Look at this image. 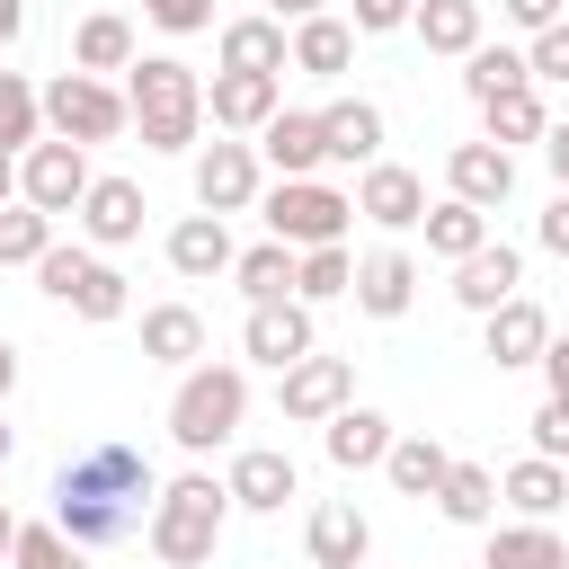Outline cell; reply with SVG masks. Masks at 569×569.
Here are the masks:
<instances>
[{"label":"cell","instance_id":"cell-29","mask_svg":"<svg viewBox=\"0 0 569 569\" xmlns=\"http://www.w3.org/2000/svg\"><path fill=\"white\" fill-rule=\"evenodd\" d=\"M347 62H356V27H347V18H329V9H320V18H293V71L338 80Z\"/></svg>","mask_w":569,"mask_h":569},{"label":"cell","instance_id":"cell-37","mask_svg":"<svg viewBox=\"0 0 569 569\" xmlns=\"http://www.w3.org/2000/svg\"><path fill=\"white\" fill-rule=\"evenodd\" d=\"M533 71H525V53L516 44H471L462 53V98L480 107V98H498V89H525Z\"/></svg>","mask_w":569,"mask_h":569},{"label":"cell","instance_id":"cell-30","mask_svg":"<svg viewBox=\"0 0 569 569\" xmlns=\"http://www.w3.org/2000/svg\"><path fill=\"white\" fill-rule=\"evenodd\" d=\"M436 516H445V525H489V516H498V471H489V462H445Z\"/></svg>","mask_w":569,"mask_h":569},{"label":"cell","instance_id":"cell-49","mask_svg":"<svg viewBox=\"0 0 569 569\" xmlns=\"http://www.w3.org/2000/svg\"><path fill=\"white\" fill-rule=\"evenodd\" d=\"M507 18L533 36V27H551V18H560V0H507Z\"/></svg>","mask_w":569,"mask_h":569},{"label":"cell","instance_id":"cell-46","mask_svg":"<svg viewBox=\"0 0 569 569\" xmlns=\"http://www.w3.org/2000/svg\"><path fill=\"white\" fill-rule=\"evenodd\" d=\"M533 240H542L551 258H569V187H551V204H542V222H533Z\"/></svg>","mask_w":569,"mask_h":569},{"label":"cell","instance_id":"cell-21","mask_svg":"<svg viewBox=\"0 0 569 569\" xmlns=\"http://www.w3.org/2000/svg\"><path fill=\"white\" fill-rule=\"evenodd\" d=\"M391 436H400V427H391L382 409H365V400H347L338 418H320V445H329L338 471H373V462L391 453Z\"/></svg>","mask_w":569,"mask_h":569},{"label":"cell","instance_id":"cell-44","mask_svg":"<svg viewBox=\"0 0 569 569\" xmlns=\"http://www.w3.org/2000/svg\"><path fill=\"white\" fill-rule=\"evenodd\" d=\"M533 453L569 462V400H542V409H533Z\"/></svg>","mask_w":569,"mask_h":569},{"label":"cell","instance_id":"cell-11","mask_svg":"<svg viewBox=\"0 0 569 569\" xmlns=\"http://www.w3.org/2000/svg\"><path fill=\"white\" fill-rule=\"evenodd\" d=\"M311 347H320V329H311V302H302V293H284V302H249V320H240V356H249V365L284 373V365L311 356Z\"/></svg>","mask_w":569,"mask_h":569},{"label":"cell","instance_id":"cell-8","mask_svg":"<svg viewBox=\"0 0 569 569\" xmlns=\"http://www.w3.org/2000/svg\"><path fill=\"white\" fill-rule=\"evenodd\" d=\"M18 196H27L36 213H53V222H62V213H80V196H89V151H80V142H62V133H53V142L36 133V142L18 151Z\"/></svg>","mask_w":569,"mask_h":569},{"label":"cell","instance_id":"cell-2","mask_svg":"<svg viewBox=\"0 0 569 569\" xmlns=\"http://www.w3.org/2000/svg\"><path fill=\"white\" fill-rule=\"evenodd\" d=\"M222 525H231V489L213 471H178V480H160L142 542H151L160 569H204L222 551Z\"/></svg>","mask_w":569,"mask_h":569},{"label":"cell","instance_id":"cell-18","mask_svg":"<svg viewBox=\"0 0 569 569\" xmlns=\"http://www.w3.org/2000/svg\"><path fill=\"white\" fill-rule=\"evenodd\" d=\"M258 160H267L276 178H320V169H329V151H320V116L276 107V116L258 124Z\"/></svg>","mask_w":569,"mask_h":569},{"label":"cell","instance_id":"cell-5","mask_svg":"<svg viewBox=\"0 0 569 569\" xmlns=\"http://www.w3.org/2000/svg\"><path fill=\"white\" fill-rule=\"evenodd\" d=\"M258 213H267V240H284V249H329V240H347L356 196H338V187H320V178H276V187H258Z\"/></svg>","mask_w":569,"mask_h":569},{"label":"cell","instance_id":"cell-10","mask_svg":"<svg viewBox=\"0 0 569 569\" xmlns=\"http://www.w3.org/2000/svg\"><path fill=\"white\" fill-rule=\"evenodd\" d=\"M258 187H267V160H258V142H204L196 151V204L204 213H249L258 204Z\"/></svg>","mask_w":569,"mask_h":569},{"label":"cell","instance_id":"cell-31","mask_svg":"<svg viewBox=\"0 0 569 569\" xmlns=\"http://www.w3.org/2000/svg\"><path fill=\"white\" fill-rule=\"evenodd\" d=\"M480 569H569V542H560L551 525L516 516V525H498V533H489V560H480Z\"/></svg>","mask_w":569,"mask_h":569},{"label":"cell","instance_id":"cell-15","mask_svg":"<svg viewBox=\"0 0 569 569\" xmlns=\"http://www.w3.org/2000/svg\"><path fill=\"white\" fill-rule=\"evenodd\" d=\"M276 107H284V80L276 71H213V89H204V116L222 133H258Z\"/></svg>","mask_w":569,"mask_h":569},{"label":"cell","instance_id":"cell-23","mask_svg":"<svg viewBox=\"0 0 569 569\" xmlns=\"http://www.w3.org/2000/svg\"><path fill=\"white\" fill-rule=\"evenodd\" d=\"M231 222L222 213H187L178 231H169V267L187 276V284H213V276H231Z\"/></svg>","mask_w":569,"mask_h":569},{"label":"cell","instance_id":"cell-7","mask_svg":"<svg viewBox=\"0 0 569 569\" xmlns=\"http://www.w3.org/2000/svg\"><path fill=\"white\" fill-rule=\"evenodd\" d=\"M36 284H44L53 302H71L80 320H124V311H133L124 276H116L98 249H80V240H53V249L36 258Z\"/></svg>","mask_w":569,"mask_h":569},{"label":"cell","instance_id":"cell-35","mask_svg":"<svg viewBox=\"0 0 569 569\" xmlns=\"http://www.w3.org/2000/svg\"><path fill=\"white\" fill-rule=\"evenodd\" d=\"M445 445L436 436H391V453H382V471H391V489L400 498H436V480H445Z\"/></svg>","mask_w":569,"mask_h":569},{"label":"cell","instance_id":"cell-24","mask_svg":"<svg viewBox=\"0 0 569 569\" xmlns=\"http://www.w3.org/2000/svg\"><path fill=\"white\" fill-rule=\"evenodd\" d=\"M489 320V365L498 373H516V365H533L542 347H551V320H542V302H525V293H507L498 311H480Z\"/></svg>","mask_w":569,"mask_h":569},{"label":"cell","instance_id":"cell-53","mask_svg":"<svg viewBox=\"0 0 569 569\" xmlns=\"http://www.w3.org/2000/svg\"><path fill=\"white\" fill-rule=\"evenodd\" d=\"M9 391H18V347L0 338V400H9Z\"/></svg>","mask_w":569,"mask_h":569},{"label":"cell","instance_id":"cell-27","mask_svg":"<svg viewBox=\"0 0 569 569\" xmlns=\"http://www.w3.org/2000/svg\"><path fill=\"white\" fill-rule=\"evenodd\" d=\"M142 356L187 373V365L204 356V311H196V302H151V311H142Z\"/></svg>","mask_w":569,"mask_h":569},{"label":"cell","instance_id":"cell-32","mask_svg":"<svg viewBox=\"0 0 569 569\" xmlns=\"http://www.w3.org/2000/svg\"><path fill=\"white\" fill-rule=\"evenodd\" d=\"M409 27H418L427 53H453V62H462V53L480 44V0H418Z\"/></svg>","mask_w":569,"mask_h":569},{"label":"cell","instance_id":"cell-4","mask_svg":"<svg viewBox=\"0 0 569 569\" xmlns=\"http://www.w3.org/2000/svg\"><path fill=\"white\" fill-rule=\"evenodd\" d=\"M240 418H249V373L196 356V365L178 373V391H169V436H178V453H213V445H231Z\"/></svg>","mask_w":569,"mask_h":569},{"label":"cell","instance_id":"cell-25","mask_svg":"<svg viewBox=\"0 0 569 569\" xmlns=\"http://www.w3.org/2000/svg\"><path fill=\"white\" fill-rule=\"evenodd\" d=\"M498 498H507L516 516L551 525V516L569 507V462H551V453H525V462H507V471H498Z\"/></svg>","mask_w":569,"mask_h":569},{"label":"cell","instance_id":"cell-13","mask_svg":"<svg viewBox=\"0 0 569 569\" xmlns=\"http://www.w3.org/2000/svg\"><path fill=\"white\" fill-rule=\"evenodd\" d=\"M356 213H365L373 231H418V213H427V178L400 169V160H365V178H356Z\"/></svg>","mask_w":569,"mask_h":569},{"label":"cell","instance_id":"cell-40","mask_svg":"<svg viewBox=\"0 0 569 569\" xmlns=\"http://www.w3.org/2000/svg\"><path fill=\"white\" fill-rule=\"evenodd\" d=\"M44 133V98H36V80L27 71H0V151H27Z\"/></svg>","mask_w":569,"mask_h":569},{"label":"cell","instance_id":"cell-39","mask_svg":"<svg viewBox=\"0 0 569 569\" xmlns=\"http://www.w3.org/2000/svg\"><path fill=\"white\" fill-rule=\"evenodd\" d=\"M44 249H53V213H36L27 196L0 204V267H36Z\"/></svg>","mask_w":569,"mask_h":569},{"label":"cell","instance_id":"cell-28","mask_svg":"<svg viewBox=\"0 0 569 569\" xmlns=\"http://www.w3.org/2000/svg\"><path fill=\"white\" fill-rule=\"evenodd\" d=\"M133 62V18H116V9H89L80 27H71V71H124Z\"/></svg>","mask_w":569,"mask_h":569},{"label":"cell","instance_id":"cell-41","mask_svg":"<svg viewBox=\"0 0 569 569\" xmlns=\"http://www.w3.org/2000/svg\"><path fill=\"white\" fill-rule=\"evenodd\" d=\"M9 569H89V560H80V542H71L62 525H18Z\"/></svg>","mask_w":569,"mask_h":569},{"label":"cell","instance_id":"cell-38","mask_svg":"<svg viewBox=\"0 0 569 569\" xmlns=\"http://www.w3.org/2000/svg\"><path fill=\"white\" fill-rule=\"evenodd\" d=\"M347 284H356L347 240H329V249H293V293H302V302H338Z\"/></svg>","mask_w":569,"mask_h":569},{"label":"cell","instance_id":"cell-16","mask_svg":"<svg viewBox=\"0 0 569 569\" xmlns=\"http://www.w3.org/2000/svg\"><path fill=\"white\" fill-rule=\"evenodd\" d=\"M142 187L133 178H89V196H80V240L89 249H124V240H142Z\"/></svg>","mask_w":569,"mask_h":569},{"label":"cell","instance_id":"cell-50","mask_svg":"<svg viewBox=\"0 0 569 569\" xmlns=\"http://www.w3.org/2000/svg\"><path fill=\"white\" fill-rule=\"evenodd\" d=\"M18 36H27V0H0V53H9Z\"/></svg>","mask_w":569,"mask_h":569},{"label":"cell","instance_id":"cell-34","mask_svg":"<svg viewBox=\"0 0 569 569\" xmlns=\"http://www.w3.org/2000/svg\"><path fill=\"white\" fill-rule=\"evenodd\" d=\"M480 124H489V142L498 151H516V142H542V98H533V80L525 89H498V98H480Z\"/></svg>","mask_w":569,"mask_h":569},{"label":"cell","instance_id":"cell-19","mask_svg":"<svg viewBox=\"0 0 569 569\" xmlns=\"http://www.w3.org/2000/svg\"><path fill=\"white\" fill-rule=\"evenodd\" d=\"M356 311L365 320H400L409 302H418V258L409 249H373V258H356Z\"/></svg>","mask_w":569,"mask_h":569},{"label":"cell","instance_id":"cell-26","mask_svg":"<svg viewBox=\"0 0 569 569\" xmlns=\"http://www.w3.org/2000/svg\"><path fill=\"white\" fill-rule=\"evenodd\" d=\"M222 71H293V36H284V18H231L222 27Z\"/></svg>","mask_w":569,"mask_h":569},{"label":"cell","instance_id":"cell-52","mask_svg":"<svg viewBox=\"0 0 569 569\" xmlns=\"http://www.w3.org/2000/svg\"><path fill=\"white\" fill-rule=\"evenodd\" d=\"M0 204H18V151H0Z\"/></svg>","mask_w":569,"mask_h":569},{"label":"cell","instance_id":"cell-55","mask_svg":"<svg viewBox=\"0 0 569 569\" xmlns=\"http://www.w3.org/2000/svg\"><path fill=\"white\" fill-rule=\"evenodd\" d=\"M9 453H18V436H9V418H0V462H9Z\"/></svg>","mask_w":569,"mask_h":569},{"label":"cell","instance_id":"cell-47","mask_svg":"<svg viewBox=\"0 0 569 569\" xmlns=\"http://www.w3.org/2000/svg\"><path fill=\"white\" fill-rule=\"evenodd\" d=\"M533 365H542V382H551V400H569V338H551V347H542Z\"/></svg>","mask_w":569,"mask_h":569},{"label":"cell","instance_id":"cell-42","mask_svg":"<svg viewBox=\"0 0 569 569\" xmlns=\"http://www.w3.org/2000/svg\"><path fill=\"white\" fill-rule=\"evenodd\" d=\"M525 71H533V80H569V18L533 27V44H525Z\"/></svg>","mask_w":569,"mask_h":569},{"label":"cell","instance_id":"cell-33","mask_svg":"<svg viewBox=\"0 0 569 569\" xmlns=\"http://www.w3.org/2000/svg\"><path fill=\"white\" fill-rule=\"evenodd\" d=\"M418 231H427V249L453 267V258H471V249L489 240V213H480V204H462V196H445V204H427V213H418Z\"/></svg>","mask_w":569,"mask_h":569},{"label":"cell","instance_id":"cell-12","mask_svg":"<svg viewBox=\"0 0 569 569\" xmlns=\"http://www.w3.org/2000/svg\"><path fill=\"white\" fill-rule=\"evenodd\" d=\"M445 196L498 213V204L516 196V151H498L489 133H480V142H453V151H445Z\"/></svg>","mask_w":569,"mask_h":569},{"label":"cell","instance_id":"cell-51","mask_svg":"<svg viewBox=\"0 0 569 569\" xmlns=\"http://www.w3.org/2000/svg\"><path fill=\"white\" fill-rule=\"evenodd\" d=\"M329 0H267V18H320Z\"/></svg>","mask_w":569,"mask_h":569},{"label":"cell","instance_id":"cell-14","mask_svg":"<svg viewBox=\"0 0 569 569\" xmlns=\"http://www.w3.org/2000/svg\"><path fill=\"white\" fill-rule=\"evenodd\" d=\"M222 489H231V507L276 516V507L302 489V471H293V453H276V445H240V453H231V471H222Z\"/></svg>","mask_w":569,"mask_h":569},{"label":"cell","instance_id":"cell-1","mask_svg":"<svg viewBox=\"0 0 569 569\" xmlns=\"http://www.w3.org/2000/svg\"><path fill=\"white\" fill-rule=\"evenodd\" d=\"M151 498H160V471L142 445L124 436H89L62 453L53 471V525L80 542V551H107V542H133L151 525Z\"/></svg>","mask_w":569,"mask_h":569},{"label":"cell","instance_id":"cell-9","mask_svg":"<svg viewBox=\"0 0 569 569\" xmlns=\"http://www.w3.org/2000/svg\"><path fill=\"white\" fill-rule=\"evenodd\" d=\"M276 400H284V418H293V427H320V418H338V409L356 400V365L311 347V356H293V365L276 373Z\"/></svg>","mask_w":569,"mask_h":569},{"label":"cell","instance_id":"cell-45","mask_svg":"<svg viewBox=\"0 0 569 569\" xmlns=\"http://www.w3.org/2000/svg\"><path fill=\"white\" fill-rule=\"evenodd\" d=\"M409 9H418V0H356L347 27H356V36H391V27H409Z\"/></svg>","mask_w":569,"mask_h":569},{"label":"cell","instance_id":"cell-20","mask_svg":"<svg viewBox=\"0 0 569 569\" xmlns=\"http://www.w3.org/2000/svg\"><path fill=\"white\" fill-rule=\"evenodd\" d=\"M516 284H525V258H516L507 240H480L471 258H453V302H462V311H498Z\"/></svg>","mask_w":569,"mask_h":569},{"label":"cell","instance_id":"cell-36","mask_svg":"<svg viewBox=\"0 0 569 569\" xmlns=\"http://www.w3.org/2000/svg\"><path fill=\"white\" fill-rule=\"evenodd\" d=\"M231 284H240L249 302H284V293H293V249H284V240L240 249V258H231Z\"/></svg>","mask_w":569,"mask_h":569},{"label":"cell","instance_id":"cell-48","mask_svg":"<svg viewBox=\"0 0 569 569\" xmlns=\"http://www.w3.org/2000/svg\"><path fill=\"white\" fill-rule=\"evenodd\" d=\"M542 160H551V187H569V124H542Z\"/></svg>","mask_w":569,"mask_h":569},{"label":"cell","instance_id":"cell-54","mask_svg":"<svg viewBox=\"0 0 569 569\" xmlns=\"http://www.w3.org/2000/svg\"><path fill=\"white\" fill-rule=\"evenodd\" d=\"M9 542H18V516H9V498H0V560H9Z\"/></svg>","mask_w":569,"mask_h":569},{"label":"cell","instance_id":"cell-43","mask_svg":"<svg viewBox=\"0 0 569 569\" xmlns=\"http://www.w3.org/2000/svg\"><path fill=\"white\" fill-rule=\"evenodd\" d=\"M142 18H151L160 36H204V27H213V0H142Z\"/></svg>","mask_w":569,"mask_h":569},{"label":"cell","instance_id":"cell-22","mask_svg":"<svg viewBox=\"0 0 569 569\" xmlns=\"http://www.w3.org/2000/svg\"><path fill=\"white\" fill-rule=\"evenodd\" d=\"M320 151H329L338 169L382 160V107H373V98H338V107H320Z\"/></svg>","mask_w":569,"mask_h":569},{"label":"cell","instance_id":"cell-6","mask_svg":"<svg viewBox=\"0 0 569 569\" xmlns=\"http://www.w3.org/2000/svg\"><path fill=\"white\" fill-rule=\"evenodd\" d=\"M44 98V124L62 133V142H116L124 124H133V107H124V89L116 80H98V71H53V89H36Z\"/></svg>","mask_w":569,"mask_h":569},{"label":"cell","instance_id":"cell-3","mask_svg":"<svg viewBox=\"0 0 569 569\" xmlns=\"http://www.w3.org/2000/svg\"><path fill=\"white\" fill-rule=\"evenodd\" d=\"M124 107L142 124V151H187L204 133V80L178 53H133L124 62Z\"/></svg>","mask_w":569,"mask_h":569},{"label":"cell","instance_id":"cell-17","mask_svg":"<svg viewBox=\"0 0 569 569\" xmlns=\"http://www.w3.org/2000/svg\"><path fill=\"white\" fill-rule=\"evenodd\" d=\"M302 542H311V569H365L373 560V525H365L356 498H320Z\"/></svg>","mask_w":569,"mask_h":569}]
</instances>
